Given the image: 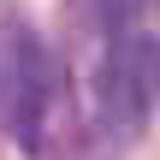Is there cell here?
Returning a JSON list of instances; mask_svg holds the SVG:
<instances>
[{
  "label": "cell",
  "instance_id": "6da1fadb",
  "mask_svg": "<svg viewBox=\"0 0 160 160\" xmlns=\"http://www.w3.org/2000/svg\"><path fill=\"white\" fill-rule=\"evenodd\" d=\"M95 6H101V18H107V24L119 30V24H125V18H131V12L142 6V0H95Z\"/></svg>",
  "mask_w": 160,
  "mask_h": 160
}]
</instances>
